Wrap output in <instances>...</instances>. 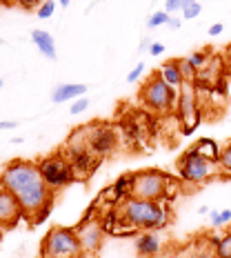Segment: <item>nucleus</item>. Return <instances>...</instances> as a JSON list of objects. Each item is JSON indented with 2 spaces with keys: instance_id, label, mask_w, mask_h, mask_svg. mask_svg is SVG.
Masks as SVG:
<instances>
[{
  "instance_id": "obj_1",
  "label": "nucleus",
  "mask_w": 231,
  "mask_h": 258,
  "mask_svg": "<svg viewBox=\"0 0 231 258\" xmlns=\"http://www.w3.org/2000/svg\"><path fill=\"white\" fill-rule=\"evenodd\" d=\"M0 187L14 194L25 216L40 220L49 212L53 189H49L40 174V167L31 160H12L0 174Z\"/></svg>"
},
{
  "instance_id": "obj_2",
  "label": "nucleus",
  "mask_w": 231,
  "mask_h": 258,
  "mask_svg": "<svg viewBox=\"0 0 231 258\" xmlns=\"http://www.w3.org/2000/svg\"><path fill=\"white\" fill-rule=\"evenodd\" d=\"M118 214L133 229H142V232H153L167 223V212L160 201H142V198L129 196L120 203Z\"/></svg>"
},
{
  "instance_id": "obj_3",
  "label": "nucleus",
  "mask_w": 231,
  "mask_h": 258,
  "mask_svg": "<svg viewBox=\"0 0 231 258\" xmlns=\"http://www.w3.org/2000/svg\"><path fill=\"white\" fill-rule=\"evenodd\" d=\"M176 165H178L180 178L185 182H191V185H205V182L218 178L222 174L218 160L207 158V156L193 152V149H187Z\"/></svg>"
},
{
  "instance_id": "obj_4",
  "label": "nucleus",
  "mask_w": 231,
  "mask_h": 258,
  "mask_svg": "<svg viewBox=\"0 0 231 258\" xmlns=\"http://www.w3.org/2000/svg\"><path fill=\"white\" fill-rule=\"evenodd\" d=\"M174 178L158 169H142L131 174V189L129 196L142 198V201H165L169 196V187Z\"/></svg>"
},
{
  "instance_id": "obj_5",
  "label": "nucleus",
  "mask_w": 231,
  "mask_h": 258,
  "mask_svg": "<svg viewBox=\"0 0 231 258\" xmlns=\"http://www.w3.org/2000/svg\"><path fill=\"white\" fill-rule=\"evenodd\" d=\"M80 240L76 236V229L69 227H53L45 236L40 245L42 258H80Z\"/></svg>"
},
{
  "instance_id": "obj_6",
  "label": "nucleus",
  "mask_w": 231,
  "mask_h": 258,
  "mask_svg": "<svg viewBox=\"0 0 231 258\" xmlns=\"http://www.w3.org/2000/svg\"><path fill=\"white\" fill-rule=\"evenodd\" d=\"M140 100L147 109L165 114V111H171L174 107H178V89L169 87V85L156 74V76L144 80V85L140 89Z\"/></svg>"
},
{
  "instance_id": "obj_7",
  "label": "nucleus",
  "mask_w": 231,
  "mask_h": 258,
  "mask_svg": "<svg viewBox=\"0 0 231 258\" xmlns=\"http://www.w3.org/2000/svg\"><path fill=\"white\" fill-rule=\"evenodd\" d=\"M178 116L182 122V134L191 136L200 122V107H198V91L193 83H182L178 89Z\"/></svg>"
},
{
  "instance_id": "obj_8",
  "label": "nucleus",
  "mask_w": 231,
  "mask_h": 258,
  "mask_svg": "<svg viewBox=\"0 0 231 258\" xmlns=\"http://www.w3.org/2000/svg\"><path fill=\"white\" fill-rule=\"evenodd\" d=\"M40 167V174L45 182L49 185V189H60V187L69 185V182L73 180V167L71 163H69L67 156H60V154H53V156H47L45 160H40L38 163Z\"/></svg>"
},
{
  "instance_id": "obj_9",
  "label": "nucleus",
  "mask_w": 231,
  "mask_h": 258,
  "mask_svg": "<svg viewBox=\"0 0 231 258\" xmlns=\"http://www.w3.org/2000/svg\"><path fill=\"white\" fill-rule=\"evenodd\" d=\"M116 149V132L107 125H89L87 127V152L94 158L109 156Z\"/></svg>"
},
{
  "instance_id": "obj_10",
  "label": "nucleus",
  "mask_w": 231,
  "mask_h": 258,
  "mask_svg": "<svg viewBox=\"0 0 231 258\" xmlns=\"http://www.w3.org/2000/svg\"><path fill=\"white\" fill-rule=\"evenodd\" d=\"M76 236H78L80 247H83L85 254H94V251H98L100 245H103L105 227H103V223H100V220L87 216L76 227Z\"/></svg>"
},
{
  "instance_id": "obj_11",
  "label": "nucleus",
  "mask_w": 231,
  "mask_h": 258,
  "mask_svg": "<svg viewBox=\"0 0 231 258\" xmlns=\"http://www.w3.org/2000/svg\"><path fill=\"white\" fill-rule=\"evenodd\" d=\"M20 218H25V212L20 207V203L16 201L12 191H7L5 187H0V225L5 229L16 227L20 223Z\"/></svg>"
},
{
  "instance_id": "obj_12",
  "label": "nucleus",
  "mask_w": 231,
  "mask_h": 258,
  "mask_svg": "<svg viewBox=\"0 0 231 258\" xmlns=\"http://www.w3.org/2000/svg\"><path fill=\"white\" fill-rule=\"evenodd\" d=\"M85 94H87V85H83V83H62L51 91V103H56V105L69 103V100H76Z\"/></svg>"
},
{
  "instance_id": "obj_13",
  "label": "nucleus",
  "mask_w": 231,
  "mask_h": 258,
  "mask_svg": "<svg viewBox=\"0 0 231 258\" xmlns=\"http://www.w3.org/2000/svg\"><path fill=\"white\" fill-rule=\"evenodd\" d=\"M31 40H34V45L38 47V51L42 53L45 58H49V60H56L58 53H56V42H53V36L49 31L45 29H34L31 31Z\"/></svg>"
},
{
  "instance_id": "obj_14",
  "label": "nucleus",
  "mask_w": 231,
  "mask_h": 258,
  "mask_svg": "<svg viewBox=\"0 0 231 258\" xmlns=\"http://www.w3.org/2000/svg\"><path fill=\"white\" fill-rule=\"evenodd\" d=\"M158 76L174 89H180L182 83H185V80H182L180 69H178V60H165L163 64H160V69H158Z\"/></svg>"
},
{
  "instance_id": "obj_15",
  "label": "nucleus",
  "mask_w": 231,
  "mask_h": 258,
  "mask_svg": "<svg viewBox=\"0 0 231 258\" xmlns=\"http://www.w3.org/2000/svg\"><path fill=\"white\" fill-rule=\"evenodd\" d=\"M160 249V238L153 232H142L136 238V251L140 256H153Z\"/></svg>"
},
{
  "instance_id": "obj_16",
  "label": "nucleus",
  "mask_w": 231,
  "mask_h": 258,
  "mask_svg": "<svg viewBox=\"0 0 231 258\" xmlns=\"http://www.w3.org/2000/svg\"><path fill=\"white\" fill-rule=\"evenodd\" d=\"M69 163L73 167V174H87L94 169V156L89 152H69Z\"/></svg>"
},
{
  "instance_id": "obj_17",
  "label": "nucleus",
  "mask_w": 231,
  "mask_h": 258,
  "mask_svg": "<svg viewBox=\"0 0 231 258\" xmlns=\"http://www.w3.org/2000/svg\"><path fill=\"white\" fill-rule=\"evenodd\" d=\"M191 149L198 154H202V156H207V158H213V160L220 158V147H218L216 141H211V138H200Z\"/></svg>"
},
{
  "instance_id": "obj_18",
  "label": "nucleus",
  "mask_w": 231,
  "mask_h": 258,
  "mask_svg": "<svg viewBox=\"0 0 231 258\" xmlns=\"http://www.w3.org/2000/svg\"><path fill=\"white\" fill-rule=\"evenodd\" d=\"M187 60H189L191 67L200 74V72H205V69L209 67V53L207 51H193V53L187 56Z\"/></svg>"
},
{
  "instance_id": "obj_19",
  "label": "nucleus",
  "mask_w": 231,
  "mask_h": 258,
  "mask_svg": "<svg viewBox=\"0 0 231 258\" xmlns=\"http://www.w3.org/2000/svg\"><path fill=\"white\" fill-rule=\"evenodd\" d=\"M178 69H180V74H182V80L185 83H196V76H198V72L191 67V62L187 60V58H178Z\"/></svg>"
},
{
  "instance_id": "obj_20",
  "label": "nucleus",
  "mask_w": 231,
  "mask_h": 258,
  "mask_svg": "<svg viewBox=\"0 0 231 258\" xmlns=\"http://www.w3.org/2000/svg\"><path fill=\"white\" fill-rule=\"evenodd\" d=\"M216 256L218 258H231V232L218 238L216 243Z\"/></svg>"
},
{
  "instance_id": "obj_21",
  "label": "nucleus",
  "mask_w": 231,
  "mask_h": 258,
  "mask_svg": "<svg viewBox=\"0 0 231 258\" xmlns=\"http://www.w3.org/2000/svg\"><path fill=\"white\" fill-rule=\"evenodd\" d=\"M209 220L213 227H222V225L231 223V209H222V212H209Z\"/></svg>"
},
{
  "instance_id": "obj_22",
  "label": "nucleus",
  "mask_w": 231,
  "mask_h": 258,
  "mask_svg": "<svg viewBox=\"0 0 231 258\" xmlns=\"http://www.w3.org/2000/svg\"><path fill=\"white\" fill-rule=\"evenodd\" d=\"M202 12V5L198 3V0H189V3L182 7V18L185 20H193V18H198Z\"/></svg>"
},
{
  "instance_id": "obj_23",
  "label": "nucleus",
  "mask_w": 231,
  "mask_h": 258,
  "mask_svg": "<svg viewBox=\"0 0 231 258\" xmlns=\"http://www.w3.org/2000/svg\"><path fill=\"white\" fill-rule=\"evenodd\" d=\"M218 165H220V169H222V171L231 174V143H229V145H224V147L220 149Z\"/></svg>"
},
{
  "instance_id": "obj_24",
  "label": "nucleus",
  "mask_w": 231,
  "mask_h": 258,
  "mask_svg": "<svg viewBox=\"0 0 231 258\" xmlns=\"http://www.w3.org/2000/svg\"><path fill=\"white\" fill-rule=\"evenodd\" d=\"M87 109H89V98L87 96H80V98H76L71 103V107H69V114L78 116V114H83V111H87Z\"/></svg>"
},
{
  "instance_id": "obj_25",
  "label": "nucleus",
  "mask_w": 231,
  "mask_h": 258,
  "mask_svg": "<svg viewBox=\"0 0 231 258\" xmlns=\"http://www.w3.org/2000/svg\"><path fill=\"white\" fill-rule=\"evenodd\" d=\"M169 20V14L167 12H156L149 16V20H147V27L149 29H156V27H160V25H165Z\"/></svg>"
},
{
  "instance_id": "obj_26",
  "label": "nucleus",
  "mask_w": 231,
  "mask_h": 258,
  "mask_svg": "<svg viewBox=\"0 0 231 258\" xmlns=\"http://www.w3.org/2000/svg\"><path fill=\"white\" fill-rule=\"evenodd\" d=\"M53 12H56V3H53V0H45V3L38 7V18H42V20L51 18Z\"/></svg>"
},
{
  "instance_id": "obj_27",
  "label": "nucleus",
  "mask_w": 231,
  "mask_h": 258,
  "mask_svg": "<svg viewBox=\"0 0 231 258\" xmlns=\"http://www.w3.org/2000/svg\"><path fill=\"white\" fill-rule=\"evenodd\" d=\"M189 3V0H165V12L169 16L176 14V12H182V7Z\"/></svg>"
},
{
  "instance_id": "obj_28",
  "label": "nucleus",
  "mask_w": 231,
  "mask_h": 258,
  "mask_svg": "<svg viewBox=\"0 0 231 258\" xmlns=\"http://www.w3.org/2000/svg\"><path fill=\"white\" fill-rule=\"evenodd\" d=\"M142 74H144V62H138V64H136V67H133V69H131V72H129V74H127V83H136V80H138V78H140V76H142Z\"/></svg>"
},
{
  "instance_id": "obj_29",
  "label": "nucleus",
  "mask_w": 231,
  "mask_h": 258,
  "mask_svg": "<svg viewBox=\"0 0 231 258\" xmlns=\"http://www.w3.org/2000/svg\"><path fill=\"white\" fill-rule=\"evenodd\" d=\"M222 31H224V25H222V23H213V25L207 29V34H209V36H220Z\"/></svg>"
},
{
  "instance_id": "obj_30",
  "label": "nucleus",
  "mask_w": 231,
  "mask_h": 258,
  "mask_svg": "<svg viewBox=\"0 0 231 258\" xmlns=\"http://www.w3.org/2000/svg\"><path fill=\"white\" fill-rule=\"evenodd\" d=\"M149 53H151V56H163V53H165V45H160V42H151Z\"/></svg>"
},
{
  "instance_id": "obj_31",
  "label": "nucleus",
  "mask_w": 231,
  "mask_h": 258,
  "mask_svg": "<svg viewBox=\"0 0 231 258\" xmlns=\"http://www.w3.org/2000/svg\"><path fill=\"white\" fill-rule=\"evenodd\" d=\"M167 25H169V29H180V27H182V20L176 18V16H169Z\"/></svg>"
},
{
  "instance_id": "obj_32",
  "label": "nucleus",
  "mask_w": 231,
  "mask_h": 258,
  "mask_svg": "<svg viewBox=\"0 0 231 258\" xmlns=\"http://www.w3.org/2000/svg\"><path fill=\"white\" fill-rule=\"evenodd\" d=\"M193 258H218V256H216V249H213V251L211 249H202V251H198Z\"/></svg>"
},
{
  "instance_id": "obj_33",
  "label": "nucleus",
  "mask_w": 231,
  "mask_h": 258,
  "mask_svg": "<svg viewBox=\"0 0 231 258\" xmlns=\"http://www.w3.org/2000/svg\"><path fill=\"white\" fill-rule=\"evenodd\" d=\"M16 127H18L16 120H0V132H3V129H16Z\"/></svg>"
},
{
  "instance_id": "obj_34",
  "label": "nucleus",
  "mask_w": 231,
  "mask_h": 258,
  "mask_svg": "<svg viewBox=\"0 0 231 258\" xmlns=\"http://www.w3.org/2000/svg\"><path fill=\"white\" fill-rule=\"evenodd\" d=\"M209 212H211V209H209L207 205H200V207H198V214H200V216H207Z\"/></svg>"
},
{
  "instance_id": "obj_35",
  "label": "nucleus",
  "mask_w": 231,
  "mask_h": 258,
  "mask_svg": "<svg viewBox=\"0 0 231 258\" xmlns=\"http://www.w3.org/2000/svg\"><path fill=\"white\" fill-rule=\"evenodd\" d=\"M58 5L64 9V7H69V5H71V0H58Z\"/></svg>"
},
{
  "instance_id": "obj_36",
  "label": "nucleus",
  "mask_w": 231,
  "mask_h": 258,
  "mask_svg": "<svg viewBox=\"0 0 231 258\" xmlns=\"http://www.w3.org/2000/svg\"><path fill=\"white\" fill-rule=\"evenodd\" d=\"M3 232H5V227H3V225H0V240H3Z\"/></svg>"
},
{
  "instance_id": "obj_37",
  "label": "nucleus",
  "mask_w": 231,
  "mask_h": 258,
  "mask_svg": "<svg viewBox=\"0 0 231 258\" xmlns=\"http://www.w3.org/2000/svg\"><path fill=\"white\" fill-rule=\"evenodd\" d=\"M3 85H5V83H3V78H0V89H3Z\"/></svg>"
}]
</instances>
